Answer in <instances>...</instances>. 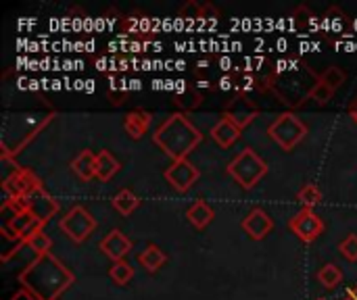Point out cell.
I'll return each mask as SVG.
<instances>
[{
	"mask_svg": "<svg viewBox=\"0 0 357 300\" xmlns=\"http://www.w3.org/2000/svg\"><path fill=\"white\" fill-rule=\"evenodd\" d=\"M130 248H132V242H130V240L126 238V234L119 232V230L109 232L107 238L100 242V251H102L109 259H113L115 263H117V261H123V257L130 253Z\"/></svg>",
	"mask_w": 357,
	"mask_h": 300,
	"instance_id": "8fae6325",
	"label": "cell"
},
{
	"mask_svg": "<svg viewBox=\"0 0 357 300\" xmlns=\"http://www.w3.org/2000/svg\"><path fill=\"white\" fill-rule=\"evenodd\" d=\"M291 232L301 240V242H314L316 238L322 236L324 232V223L322 219L312 211V209H303L301 213H297L291 223H289Z\"/></svg>",
	"mask_w": 357,
	"mask_h": 300,
	"instance_id": "8992f818",
	"label": "cell"
},
{
	"mask_svg": "<svg viewBox=\"0 0 357 300\" xmlns=\"http://www.w3.org/2000/svg\"><path fill=\"white\" fill-rule=\"evenodd\" d=\"M272 140L282 150H293L297 144H301L307 136V125L293 113H282L268 129Z\"/></svg>",
	"mask_w": 357,
	"mask_h": 300,
	"instance_id": "277c9868",
	"label": "cell"
},
{
	"mask_svg": "<svg viewBox=\"0 0 357 300\" xmlns=\"http://www.w3.org/2000/svg\"><path fill=\"white\" fill-rule=\"evenodd\" d=\"M119 161L109 152V150H100L96 155V177L100 182H109L117 171H119Z\"/></svg>",
	"mask_w": 357,
	"mask_h": 300,
	"instance_id": "2e32d148",
	"label": "cell"
},
{
	"mask_svg": "<svg viewBox=\"0 0 357 300\" xmlns=\"http://www.w3.org/2000/svg\"><path fill=\"white\" fill-rule=\"evenodd\" d=\"M153 140L167 157L180 161L186 159L199 146L203 136L182 113H176L159 125Z\"/></svg>",
	"mask_w": 357,
	"mask_h": 300,
	"instance_id": "7a4b0ae2",
	"label": "cell"
},
{
	"mask_svg": "<svg viewBox=\"0 0 357 300\" xmlns=\"http://www.w3.org/2000/svg\"><path fill=\"white\" fill-rule=\"evenodd\" d=\"M255 115H257V109L249 102V100H236V102H232V106L226 111V119H230V121H234L241 129L245 127V125H249L253 119H255Z\"/></svg>",
	"mask_w": 357,
	"mask_h": 300,
	"instance_id": "5bb4252c",
	"label": "cell"
},
{
	"mask_svg": "<svg viewBox=\"0 0 357 300\" xmlns=\"http://www.w3.org/2000/svg\"><path fill=\"white\" fill-rule=\"evenodd\" d=\"M345 79H347V75H345V71H343L339 65H331V67L320 75V81H324L326 86H331L335 92L345 84Z\"/></svg>",
	"mask_w": 357,
	"mask_h": 300,
	"instance_id": "603a6c76",
	"label": "cell"
},
{
	"mask_svg": "<svg viewBox=\"0 0 357 300\" xmlns=\"http://www.w3.org/2000/svg\"><path fill=\"white\" fill-rule=\"evenodd\" d=\"M339 251L347 261H357V234H351L349 238H345L341 242Z\"/></svg>",
	"mask_w": 357,
	"mask_h": 300,
	"instance_id": "4316f807",
	"label": "cell"
},
{
	"mask_svg": "<svg viewBox=\"0 0 357 300\" xmlns=\"http://www.w3.org/2000/svg\"><path fill=\"white\" fill-rule=\"evenodd\" d=\"M186 217H188V221L197 228V230H203V228H207L211 221H213V209L207 205V203H203V200H199V203H195L188 211H186Z\"/></svg>",
	"mask_w": 357,
	"mask_h": 300,
	"instance_id": "e0dca14e",
	"label": "cell"
},
{
	"mask_svg": "<svg viewBox=\"0 0 357 300\" xmlns=\"http://www.w3.org/2000/svg\"><path fill=\"white\" fill-rule=\"evenodd\" d=\"M138 207H140V198H138L134 192H130V190H121V192H117L115 198H113V209H115L119 215H123V217L132 215Z\"/></svg>",
	"mask_w": 357,
	"mask_h": 300,
	"instance_id": "ac0fdd59",
	"label": "cell"
},
{
	"mask_svg": "<svg viewBox=\"0 0 357 300\" xmlns=\"http://www.w3.org/2000/svg\"><path fill=\"white\" fill-rule=\"evenodd\" d=\"M25 244L33 251V255H36V257L48 255V253H50V248H52V240L44 234V230L36 232V234H33Z\"/></svg>",
	"mask_w": 357,
	"mask_h": 300,
	"instance_id": "7402d4cb",
	"label": "cell"
},
{
	"mask_svg": "<svg viewBox=\"0 0 357 300\" xmlns=\"http://www.w3.org/2000/svg\"><path fill=\"white\" fill-rule=\"evenodd\" d=\"M243 230L247 232L249 238H253V240H264V238L274 230V219H272L264 209H253V211L243 219Z\"/></svg>",
	"mask_w": 357,
	"mask_h": 300,
	"instance_id": "30bf717a",
	"label": "cell"
},
{
	"mask_svg": "<svg viewBox=\"0 0 357 300\" xmlns=\"http://www.w3.org/2000/svg\"><path fill=\"white\" fill-rule=\"evenodd\" d=\"M349 115H351V119L357 123V96L354 98V102L349 104Z\"/></svg>",
	"mask_w": 357,
	"mask_h": 300,
	"instance_id": "4dcf8cb0",
	"label": "cell"
},
{
	"mask_svg": "<svg viewBox=\"0 0 357 300\" xmlns=\"http://www.w3.org/2000/svg\"><path fill=\"white\" fill-rule=\"evenodd\" d=\"M151 121H153L151 113H146V111L138 109V111H132V113L126 117L123 127H126V132H128V136H130L132 140H140V138L146 134V129H149Z\"/></svg>",
	"mask_w": 357,
	"mask_h": 300,
	"instance_id": "4fadbf2b",
	"label": "cell"
},
{
	"mask_svg": "<svg viewBox=\"0 0 357 300\" xmlns=\"http://www.w3.org/2000/svg\"><path fill=\"white\" fill-rule=\"evenodd\" d=\"M21 169H23V167H19V165L13 161V157H10L8 152L2 150V157H0V180H2V184L8 182L13 175H17Z\"/></svg>",
	"mask_w": 357,
	"mask_h": 300,
	"instance_id": "d4e9b609",
	"label": "cell"
},
{
	"mask_svg": "<svg viewBox=\"0 0 357 300\" xmlns=\"http://www.w3.org/2000/svg\"><path fill=\"white\" fill-rule=\"evenodd\" d=\"M228 173L230 177H234L236 184H241V188L245 190H251L255 188L261 177L268 173V165L266 161L251 148H245L241 150V155L228 165Z\"/></svg>",
	"mask_w": 357,
	"mask_h": 300,
	"instance_id": "3957f363",
	"label": "cell"
},
{
	"mask_svg": "<svg viewBox=\"0 0 357 300\" xmlns=\"http://www.w3.org/2000/svg\"><path fill=\"white\" fill-rule=\"evenodd\" d=\"M201 13H203V6H199L197 2H188V4L180 10V15L186 17V19H201Z\"/></svg>",
	"mask_w": 357,
	"mask_h": 300,
	"instance_id": "83f0119b",
	"label": "cell"
},
{
	"mask_svg": "<svg viewBox=\"0 0 357 300\" xmlns=\"http://www.w3.org/2000/svg\"><path fill=\"white\" fill-rule=\"evenodd\" d=\"M165 263V255H163V251L159 248V246H155V244H151L149 248H144V253L140 255V265L146 269V271H157L161 265Z\"/></svg>",
	"mask_w": 357,
	"mask_h": 300,
	"instance_id": "d6986e66",
	"label": "cell"
},
{
	"mask_svg": "<svg viewBox=\"0 0 357 300\" xmlns=\"http://www.w3.org/2000/svg\"><path fill=\"white\" fill-rule=\"evenodd\" d=\"M38 188H42V184H40V180L29 169H21L17 175H13L8 182L2 184L4 200H21V198H27Z\"/></svg>",
	"mask_w": 357,
	"mask_h": 300,
	"instance_id": "ba28073f",
	"label": "cell"
},
{
	"mask_svg": "<svg viewBox=\"0 0 357 300\" xmlns=\"http://www.w3.org/2000/svg\"><path fill=\"white\" fill-rule=\"evenodd\" d=\"M341 280H343V271L339 269V265L328 263V265H324V267L318 271V282H320L324 288H328V290L337 288V286L341 284Z\"/></svg>",
	"mask_w": 357,
	"mask_h": 300,
	"instance_id": "ffe728a7",
	"label": "cell"
},
{
	"mask_svg": "<svg viewBox=\"0 0 357 300\" xmlns=\"http://www.w3.org/2000/svg\"><path fill=\"white\" fill-rule=\"evenodd\" d=\"M73 280V274L52 253L36 257L19 276L23 290L31 292L38 300H56Z\"/></svg>",
	"mask_w": 357,
	"mask_h": 300,
	"instance_id": "6da1fadb",
	"label": "cell"
},
{
	"mask_svg": "<svg viewBox=\"0 0 357 300\" xmlns=\"http://www.w3.org/2000/svg\"><path fill=\"white\" fill-rule=\"evenodd\" d=\"M10 300H38V299H36L31 292H27V290H21V292H17V294H15V297H13Z\"/></svg>",
	"mask_w": 357,
	"mask_h": 300,
	"instance_id": "f546056e",
	"label": "cell"
},
{
	"mask_svg": "<svg viewBox=\"0 0 357 300\" xmlns=\"http://www.w3.org/2000/svg\"><path fill=\"white\" fill-rule=\"evenodd\" d=\"M211 138H213V142L220 146V148H230V146H234V142L241 138V127L234 123V121H230V119H222V121H218L213 127H211Z\"/></svg>",
	"mask_w": 357,
	"mask_h": 300,
	"instance_id": "7c38bea8",
	"label": "cell"
},
{
	"mask_svg": "<svg viewBox=\"0 0 357 300\" xmlns=\"http://www.w3.org/2000/svg\"><path fill=\"white\" fill-rule=\"evenodd\" d=\"M320 300H324V299H320Z\"/></svg>",
	"mask_w": 357,
	"mask_h": 300,
	"instance_id": "d6a6232c",
	"label": "cell"
},
{
	"mask_svg": "<svg viewBox=\"0 0 357 300\" xmlns=\"http://www.w3.org/2000/svg\"><path fill=\"white\" fill-rule=\"evenodd\" d=\"M71 169L75 171V175L84 182L96 177V155L92 150H84L79 152L73 161H71Z\"/></svg>",
	"mask_w": 357,
	"mask_h": 300,
	"instance_id": "9a60e30c",
	"label": "cell"
},
{
	"mask_svg": "<svg viewBox=\"0 0 357 300\" xmlns=\"http://www.w3.org/2000/svg\"><path fill=\"white\" fill-rule=\"evenodd\" d=\"M310 98H312L314 102H318V104H328V102L335 98V90H333L331 86H326L324 81H320V79H318V84L314 86V90H312Z\"/></svg>",
	"mask_w": 357,
	"mask_h": 300,
	"instance_id": "484cf974",
	"label": "cell"
},
{
	"mask_svg": "<svg viewBox=\"0 0 357 300\" xmlns=\"http://www.w3.org/2000/svg\"><path fill=\"white\" fill-rule=\"evenodd\" d=\"M109 276H111V280H113L117 286H126V284L134 278V267H132L130 263H126V261H117V263H113Z\"/></svg>",
	"mask_w": 357,
	"mask_h": 300,
	"instance_id": "44dd1931",
	"label": "cell"
},
{
	"mask_svg": "<svg viewBox=\"0 0 357 300\" xmlns=\"http://www.w3.org/2000/svg\"><path fill=\"white\" fill-rule=\"evenodd\" d=\"M25 200V207L27 211L40 221V223H46L50 217H54L59 213V203L44 190V188H38L36 192H31Z\"/></svg>",
	"mask_w": 357,
	"mask_h": 300,
	"instance_id": "9c48e42d",
	"label": "cell"
},
{
	"mask_svg": "<svg viewBox=\"0 0 357 300\" xmlns=\"http://www.w3.org/2000/svg\"><path fill=\"white\" fill-rule=\"evenodd\" d=\"M343 300H357V286L354 290H347V294H345V299Z\"/></svg>",
	"mask_w": 357,
	"mask_h": 300,
	"instance_id": "1f68e13d",
	"label": "cell"
},
{
	"mask_svg": "<svg viewBox=\"0 0 357 300\" xmlns=\"http://www.w3.org/2000/svg\"><path fill=\"white\" fill-rule=\"evenodd\" d=\"M199 175H201L199 169H197L188 159L174 161V163L167 167V171H165L167 184H172V188L178 190V192H188V190L197 184Z\"/></svg>",
	"mask_w": 357,
	"mask_h": 300,
	"instance_id": "52a82bcc",
	"label": "cell"
},
{
	"mask_svg": "<svg viewBox=\"0 0 357 300\" xmlns=\"http://www.w3.org/2000/svg\"><path fill=\"white\" fill-rule=\"evenodd\" d=\"M61 230L73 240V242H84L96 228L94 217L84 209V207H73L71 211H67V215L61 219Z\"/></svg>",
	"mask_w": 357,
	"mask_h": 300,
	"instance_id": "5b68a950",
	"label": "cell"
},
{
	"mask_svg": "<svg viewBox=\"0 0 357 300\" xmlns=\"http://www.w3.org/2000/svg\"><path fill=\"white\" fill-rule=\"evenodd\" d=\"M218 17H220V10H215L213 4H205V6H203L201 19H218Z\"/></svg>",
	"mask_w": 357,
	"mask_h": 300,
	"instance_id": "f1b7e54d",
	"label": "cell"
},
{
	"mask_svg": "<svg viewBox=\"0 0 357 300\" xmlns=\"http://www.w3.org/2000/svg\"><path fill=\"white\" fill-rule=\"evenodd\" d=\"M297 198L305 205V209H314V207H318V205L322 203V192H320V188H318V186L307 184V186H303V188H301V192H299V196H297Z\"/></svg>",
	"mask_w": 357,
	"mask_h": 300,
	"instance_id": "cb8c5ba5",
	"label": "cell"
}]
</instances>
